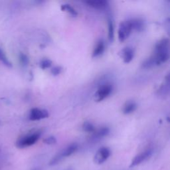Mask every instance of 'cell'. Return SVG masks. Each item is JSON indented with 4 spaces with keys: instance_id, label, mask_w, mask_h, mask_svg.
I'll return each mask as SVG.
<instances>
[{
    "instance_id": "obj_1",
    "label": "cell",
    "mask_w": 170,
    "mask_h": 170,
    "mask_svg": "<svg viewBox=\"0 0 170 170\" xmlns=\"http://www.w3.org/2000/svg\"><path fill=\"white\" fill-rule=\"evenodd\" d=\"M153 56L156 60L157 66L168 60L169 58V42L168 39L164 38L157 43Z\"/></svg>"
},
{
    "instance_id": "obj_2",
    "label": "cell",
    "mask_w": 170,
    "mask_h": 170,
    "mask_svg": "<svg viewBox=\"0 0 170 170\" xmlns=\"http://www.w3.org/2000/svg\"><path fill=\"white\" fill-rule=\"evenodd\" d=\"M41 135V132L39 131L27 134V135L20 138L17 141L16 146L18 148L23 149L34 145L39 140Z\"/></svg>"
},
{
    "instance_id": "obj_3",
    "label": "cell",
    "mask_w": 170,
    "mask_h": 170,
    "mask_svg": "<svg viewBox=\"0 0 170 170\" xmlns=\"http://www.w3.org/2000/svg\"><path fill=\"white\" fill-rule=\"evenodd\" d=\"M133 31L132 25L131 20H126L121 23L119 25L118 37L120 42H123L128 39L130 36L132 31Z\"/></svg>"
},
{
    "instance_id": "obj_4",
    "label": "cell",
    "mask_w": 170,
    "mask_h": 170,
    "mask_svg": "<svg viewBox=\"0 0 170 170\" xmlns=\"http://www.w3.org/2000/svg\"><path fill=\"white\" fill-rule=\"evenodd\" d=\"M112 92V86L110 84H105L98 88L97 91L94 95V100L95 102H101L108 97Z\"/></svg>"
},
{
    "instance_id": "obj_5",
    "label": "cell",
    "mask_w": 170,
    "mask_h": 170,
    "mask_svg": "<svg viewBox=\"0 0 170 170\" xmlns=\"http://www.w3.org/2000/svg\"><path fill=\"white\" fill-rule=\"evenodd\" d=\"M111 155V151L107 147H102L98 149L94 157V162L98 165L102 164Z\"/></svg>"
},
{
    "instance_id": "obj_6",
    "label": "cell",
    "mask_w": 170,
    "mask_h": 170,
    "mask_svg": "<svg viewBox=\"0 0 170 170\" xmlns=\"http://www.w3.org/2000/svg\"><path fill=\"white\" fill-rule=\"evenodd\" d=\"M154 150L152 148H148L146 149L145 151L142 152V153L139 154L138 155L134 158L132 161L131 162V164L130 167H133L138 166V165L143 163L144 161L148 160L149 158H150L152 155H153Z\"/></svg>"
},
{
    "instance_id": "obj_7",
    "label": "cell",
    "mask_w": 170,
    "mask_h": 170,
    "mask_svg": "<svg viewBox=\"0 0 170 170\" xmlns=\"http://www.w3.org/2000/svg\"><path fill=\"white\" fill-rule=\"evenodd\" d=\"M49 114L47 110L40 109L38 108H33L30 110L29 118L31 121L40 120L49 117Z\"/></svg>"
},
{
    "instance_id": "obj_8",
    "label": "cell",
    "mask_w": 170,
    "mask_h": 170,
    "mask_svg": "<svg viewBox=\"0 0 170 170\" xmlns=\"http://www.w3.org/2000/svg\"><path fill=\"white\" fill-rule=\"evenodd\" d=\"M119 55H120L122 59H123L124 63L128 64L132 60L134 56V52L131 47H127L122 49Z\"/></svg>"
},
{
    "instance_id": "obj_9",
    "label": "cell",
    "mask_w": 170,
    "mask_h": 170,
    "mask_svg": "<svg viewBox=\"0 0 170 170\" xmlns=\"http://www.w3.org/2000/svg\"><path fill=\"white\" fill-rule=\"evenodd\" d=\"M85 4L88 6L92 7L95 9H105L108 6V3L107 1L105 0H94V1H87Z\"/></svg>"
},
{
    "instance_id": "obj_10",
    "label": "cell",
    "mask_w": 170,
    "mask_h": 170,
    "mask_svg": "<svg viewBox=\"0 0 170 170\" xmlns=\"http://www.w3.org/2000/svg\"><path fill=\"white\" fill-rule=\"evenodd\" d=\"M109 132H110V130L107 127H104V128L99 129L98 130H95L93 132L94 134H92V137H91V140L93 142L100 140V139L108 136Z\"/></svg>"
},
{
    "instance_id": "obj_11",
    "label": "cell",
    "mask_w": 170,
    "mask_h": 170,
    "mask_svg": "<svg viewBox=\"0 0 170 170\" xmlns=\"http://www.w3.org/2000/svg\"><path fill=\"white\" fill-rule=\"evenodd\" d=\"M105 51V43L102 39L98 41L95 45V47L93 49L92 52V58H96L100 57L103 54Z\"/></svg>"
},
{
    "instance_id": "obj_12",
    "label": "cell",
    "mask_w": 170,
    "mask_h": 170,
    "mask_svg": "<svg viewBox=\"0 0 170 170\" xmlns=\"http://www.w3.org/2000/svg\"><path fill=\"white\" fill-rule=\"evenodd\" d=\"M78 148V145L77 143H73L70 145H68L67 147H66L65 149H63L62 151H60V154H61L63 158H67L73 155L77 151Z\"/></svg>"
},
{
    "instance_id": "obj_13",
    "label": "cell",
    "mask_w": 170,
    "mask_h": 170,
    "mask_svg": "<svg viewBox=\"0 0 170 170\" xmlns=\"http://www.w3.org/2000/svg\"><path fill=\"white\" fill-rule=\"evenodd\" d=\"M169 75L166 78V82L162 85L158 90V95L160 97H166L169 95Z\"/></svg>"
},
{
    "instance_id": "obj_14",
    "label": "cell",
    "mask_w": 170,
    "mask_h": 170,
    "mask_svg": "<svg viewBox=\"0 0 170 170\" xmlns=\"http://www.w3.org/2000/svg\"><path fill=\"white\" fill-rule=\"evenodd\" d=\"M136 108L137 105L134 101H127L123 106L122 112L124 115H130V114L134 112L136 110Z\"/></svg>"
},
{
    "instance_id": "obj_15",
    "label": "cell",
    "mask_w": 170,
    "mask_h": 170,
    "mask_svg": "<svg viewBox=\"0 0 170 170\" xmlns=\"http://www.w3.org/2000/svg\"><path fill=\"white\" fill-rule=\"evenodd\" d=\"M108 40L112 43L115 38V25L112 17L111 15H108Z\"/></svg>"
},
{
    "instance_id": "obj_16",
    "label": "cell",
    "mask_w": 170,
    "mask_h": 170,
    "mask_svg": "<svg viewBox=\"0 0 170 170\" xmlns=\"http://www.w3.org/2000/svg\"><path fill=\"white\" fill-rule=\"evenodd\" d=\"M130 20L133 30H136L138 32L143 31L144 27H145V24H144L143 20L140 19H132Z\"/></svg>"
},
{
    "instance_id": "obj_17",
    "label": "cell",
    "mask_w": 170,
    "mask_h": 170,
    "mask_svg": "<svg viewBox=\"0 0 170 170\" xmlns=\"http://www.w3.org/2000/svg\"><path fill=\"white\" fill-rule=\"evenodd\" d=\"M60 9H61L62 11L68 13V14H70V16L73 17H76L78 16V13L77 12V11L69 4H63L62 6H60Z\"/></svg>"
},
{
    "instance_id": "obj_18",
    "label": "cell",
    "mask_w": 170,
    "mask_h": 170,
    "mask_svg": "<svg viewBox=\"0 0 170 170\" xmlns=\"http://www.w3.org/2000/svg\"><path fill=\"white\" fill-rule=\"evenodd\" d=\"M83 130L86 132L92 133L96 130L95 127L89 121H85L83 124Z\"/></svg>"
},
{
    "instance_id": "obj_19",
    "label": "cell",
    "mask_w": 170,
    "mask_h": 170,
    "mask_svg": "<svg viewBox=\"0 0 170 170\" xmlns=\"http://www.w3.org/2000/svg\"><path fill=\"white\" fill-rule=\"evenodd\" d=\"M156 65H157L156 60H155L154 56H152L151 57H149V59H146L145 61L143 63L142 67L144 68H151Z\"/></svg>"
},
{
    "instance_id": "obj_20",
    "label": "cell",
    "mask_w": 170,
    "mask_h": 170,
    "mask_svg": "<svg viewBox=\"0 0 170 170\" xmlns=\"http://www.w3.org/2000/svg\"><path fill=\"white\" fill-rule=\"evenodd\" d=\"M64 158H63V157L62 156L61 154H60V152H59V153L56 154L55 156L53 157L49 161V166H56V165H57L58 164L60 163V162Z\"/></svg>"
},
{
    "instance_id": "obj_21",
    "label": "cell",
    "mask_w": 170,
    "mask_h": 170,
    "mask_svg": "<svg viewBox=\"0 0 170 170\" xmlns=\"http://www.w3.org/2000/svg\"><path fill=\"white\" fill-rule=\"evenodd\" d=\"M0 60H1L5 65H6L7 67H12L11 63L8 60V59H7L6 57V55H5V53L1 49H0Z\"/></svg>"
},
{
    "instance_id": "obj_22",
    "label": "cell",
    "mask_w": 170,
    "mask_h": 170,
    "mask_svg": "<svg viewBox=\"0 0 170 170\" xmlns=\"http://www.w3.org/2000/svg\"><path fill=\"white\" fill-rule=\"evenodd\" d=\"M53 64V63L51 60L49 59H43L40 62L39 66L41 69L45 70L47 69L48 68H50L51 67V65Z\"/></svg>"
},
{
    "instance_id": "obj_23",
    "label": "cell",
    "mask_w": 170,
    "mask_h": 170,
    "mask_svg": "<svg viewBox=\"0 0 170 170\" xmlns=\"http://www.w3.org/2000/svg\"><path fill=\"white\" fill-rule=\"evenodd\" d=\"M43 142L47 145H53L57 143V139L54 136H49L44 139Z\"/></svg>"
},
{
    "instance_id": "obj_24",
    "label": "cell",
    "mask_w": 170,
    "mask_h": 170,
    "mask_svg": "<svg viewBox=\"0 0 170 170\" xmlns=\"http://www.w3.org/2000/svg\"><path fill=\"white\" fill-rule=\"evenodd\" d=\"M63 68L60 66H55V67H53L51 69V74L54 76H57L60 75L62 72Z\"/></svg>"
},
{
    "instance_id": "obj_25",
    "label": "cell",
    "mask_w": 170,
    "mask_h": 170,
    "mask_svg": "<svg viewBox=\"0 0 170 170\" xmlns=\"http://www.w3.org/2000/svg\"><path fill=\"white\" fill-rule=\"evenodd\" d=\"M19 60L23 66H27L29 63V59L26 55L23 53H20L19 55Z\"/></svg>"
},
{
    "instance_id": "obj_26",
    "label": "cell",
    "mask_w": 170,
    "mask_h": 170,
    "mask_svg": "<svg viewBox=\"0 0 170 170\" xmlns=\"http://www.w3.org/2000/svg\"><path fill=\"white\" fill-rule=\"evenodd\" d=\"M67 170H71V169H67Z\"/></svg>"
},
{
    "instance_id": "obj_27",
    "label": "cell",
    "mask_w": 170,
    "mask_h": 170,
    "mask_svg": "<svg viewBox=\"0 0 170 170\" xmlns=\"http://www.w3.org/2000/svg\"><path fill=\"white\" fill-rule=\"evenodd\" d=\"M35 170H36V169H35Z\"/></svg>"
}]
</instances>
